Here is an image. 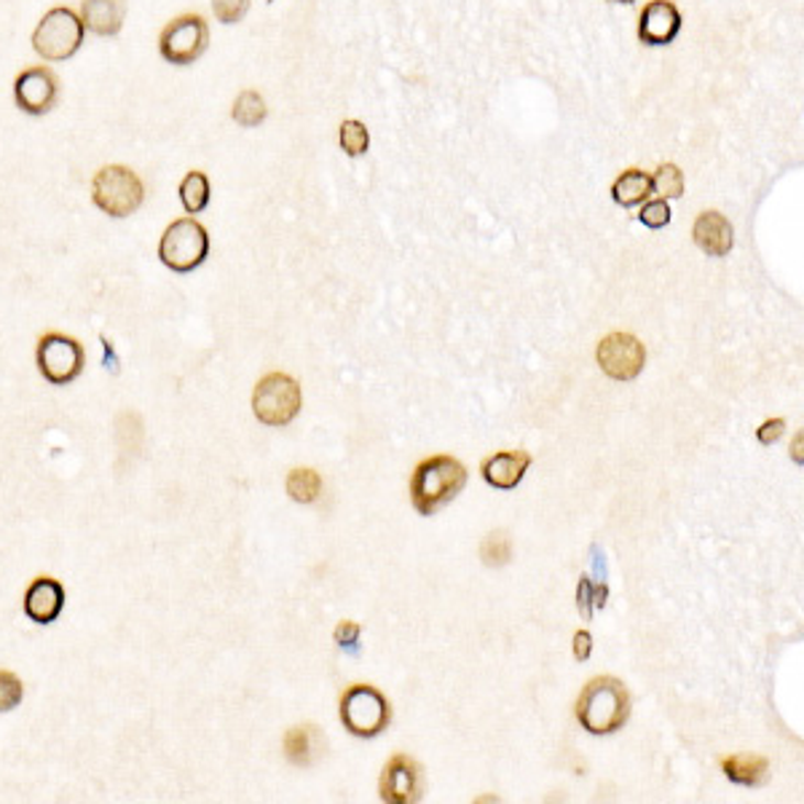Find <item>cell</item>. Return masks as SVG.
I'll list each match as a JSON object with an SVG mask.
<instances>
[{"instance_id": "obj_1", "label": "cell", "mask_w": 804, "mask_h": 804, "mask_svg": "<svg viewBox=\"0 0 804 804\" xmlns=\"http://www.w3.org/2000/svg\"><path fill=\"white\" fill-rule=\"evenodd\" d=\"M464 486H467V469L454 456H432L413 472L411 502L419 515H435L459 497Z\"/></svg>"}, {"instance_id": "obj_2", "label": "cell", "mask_w": 804, "mask_h": 804, "mask_svg": "<svg viewBox=\"0 0 804 804\" xmlns=\"http://www.w3.org/2000/svg\"><path fill=\"white\" fill-rule=\"evenodd\" d=\"M577 719L590 735H609L630 719V695L620 678L598 676L577 700Z\"/></svg>"}, {"instance_id": "obj_3", "label": "cell", "mask_w": 804, "mask_h": 804, "mask_svg": "<svg viewBox=\"0 0 804 804\" xmlns=\"http://www.w3.org/2000/svg\"><path fill=\"white\" fill-rule=\"evenodd\" d=\"M91 199L110 218H129L145 202V185L129 166L110 164L102 166L91 181Z\"/></svg>"}, {"instance_id": "obj_4", "label": "cell", "mask_w": 804, "mask_h": 804, "mask_svg": "<svg viewBox=\"0 0 804 804\" xmlns=\"http://www.w3.org/2000/svg\"><path fill=\"white\" fill-rule=\"evenodd\" d=\"M209 256V233L196 218H181L170 222L159 241V258L166 269L177 274L199 269Z\"/></svg>"}, {"instance_id": "obj_5", "label": "cell", "mask_w": 804, "mask_h": 804, "mask_svg": "<svg viewBox=\"0 0 804 804\" xmlns=\"http://www.w3.org/2000/svg\"><path fill=\"white\" fill-rule=\"evenodd\" d=\"M86 28L80 17L67 6H57L48 14H43L33 33V48L46 62H65L78 52L84 43Z\"/></svg>"}, {"instance_id": "obj_6", "label": "cell", "mask_w": 804, "mask_h": 804, "mask_svg": "<svg viewBox=\"0 0 804 804\" xmlns=\"http://www.w3.org/2000/svg\"><path fill=\"white\" fill-rule=\"evenodd\" d=\"M301 383L287 373H269L252 392V413L265 426H287L301 413Z\"/></svg>"}, {"instance_id": "obj_7", "label": "cell", "mask_w": 804, "mask_h": 804, "mask_svg": "<svg viewBox=\"0 0 804 804\" xmlns=\"http://www.w3.org/2000/svg\"><path fill=\"white\" fill-rule=\"evenodd\" d=\"M341 721L357 738H376L392 721V708L376 686L355 684L341 697Z\"/></svg>"}, {"instance_id": "obj_8", "label": "cell", "mask_w": 804, "mask_h": 804, "mask_svg": "<svg viewBox=\"0 0 804 804\" xmlns=\"http://www.w3.org/2000/svg\"><path fill=\"white\" fill-rule=\"evenodd\" d=\"M209 28L199 14H183L164 28L159 39L161 57L170 65H194L207 52Z\"/></svg>"}, {"instance_id": "obj_9", "label": "cell", "mask_w": 804, "mask_h": 804, "mask_svg": "<svg viewBox=\"0 0 804 804\" xmlns=\"http://www.w3.org/2000/svg\"><path fill=\"white\" fill-rule=\"evenodd\" d=\"M39 370L54 387L73 383L84 370V346L70 336L48 333L39 341Z\"/></svg>"}, {"instance_id": "obj_10", "label": "cell", "mask_w": 804, "mask_h": 804, "mask_svg": "<svg viewBox=\"0 0 804 804\" xmlns=\"http://www.w3.org/2000/svg\"><path fill=\"white\" fill-rule=\"evenodd\" d=\"M598 365L609 379L615 381H633L643 370L647 362V349L630 333H611L598 344Z\"/></svg>"}, {"instance_id": "obj_11", "label": "cell", "mask_w": 804, "mask_h": 804, "mask_svg": "<svg viewBox=\"0 0 804 804\" xmlns=\"http://www.w3.org/2000/svg\"><path fill=\"white\" fill-rule=\"evenodd\" d=\"M14 100L30 116L52 113L59 100V80L52 67L35 65L22 70L14 80Z\"/></svg>"}, {"instance_id": "obj_12", "label": "cell", "mask_w": 804, "mask_h": 804, "mask_svg": "<svg viewBox=\"0 0 804 804\" xmlns=\"http://www.w3.org/2000/svg\"><path fill=\"white\" fill-rule=\"evenodd\" d=\"M424 781L422 770L405 753L389 759L381 775V800L389 804H416L422 800Z\"/></svg>"}, {"instance_id": "obj_13", "label": "cell", "mask_w": 804, "mask_h": 804, "mask_svg": "<svg viewBox=\"0 0 804 804\" xmlns=\"http://www.w3.org/2000/svg\"><path fill=\"white\" fill-rule=\"evenodd\" d=\"M682 11L673 0H649L639 17V39L647 46H667L682 33Z\"/></svg>"}, {"instance_id": "obj_14", "label": "cell", "mask_w": 804, "mask_h": 804, "mask_svg": "<svg viewBox=\"0 0 804 804\" xmlns=\"http://www.w3.org/2000/svg\"><path fill=\"white\" fill-rule=\"evenodd\" d=\"M65 609V587L57 579L41 577L24 593V615L35 624L54 622Z\"/></svg>"}, {"instance_id": "obj_15", "label": "cell", "mask_w": 804, "mask_h": 804, "mask_svg": "<svg viewBox=\"0 0 804 804\" xmlns=\"http://www.w3.org/2000/svg\"><path fill=\"white\" fill-rule=\"evenodd\" d=\"M692 237H695V245L710 258L729 256V250H732L735 245L732 222L724 218L721 213H716V209H708V213L697 215Z\"/></svg>"}, {"instance_id": "obj_16", "label": "cell", "mask_w": 804, "mask_h": 804, "mask_svg": "<svg viewBox=\"0 0 804 804\" xmlns=\"http://www.w3.org/2000/svg\"><path fill=\"white\" fill-rule=\"evenodd\" d=\"M80 22L89 33L102 35H119L127 20V0H80Z\"/></svg>"}, {"instance_id": "obj_17", "label": "cell", "mask_w": 804, "mask_h": 804, "mask_svg": "<svg viewBox=\"0 0 804 804\" xmlns=\"http://www.w3.org/2000/svg\"><path fill=\"white\" fill-rule=\"evenodd\" d=\"M529 467L531 454H525V450H502V454H493L491 459L482 461V478H486L488 486L499 488V491H512L523 480Z\"/></svg>"}, {"instance_id": "obj_18", "label": "cell", "mask_w": 804, "mask_h": 804, "mask_svg": "<svg viewBox=\"0 0 804 804\" xmlns=\"http://www.w3.org/2000/svg\"><path fill=\"white\" fill-rule=\"evenodd\" d=\"M652 196V175L643 170H624L611 185V199L620 207H639Z\"/></svg>"}, {"instance_id": "obj_19", "label": "cell", "mask_w": 804, "mask_h": 804, "mask_svg": "<svg viewBox=\"0 0 804 804\" xmlns=\"http://www.w3.org/2000/svg\"><path fill=\"white\" fill-rule=\"evenodd\" d=\"M322 746V738L317 727H293L287 735H284V757L290 759L295 767H308L314 764Z\"/></svg>"}, {"instance_id": "obj_20", "label": "cell", "mask_w": 804, "mask_h": 804, "mask_svg": "<svg viewBox=\"0 0 804 804\" xmlns=\"http://www.w3.org/2000/svg\"><path fill=\"white\" fill-rule=\"evenodd\" d=\"M770 762L764 757H729L724 759V775L738 785H762Z\"/></svg>"}, {"instance_id": "obj_21", "label": "cell", "mask_w": 804, "mask_h": 804, "mask_svg": "<svg viewBox=\"0 0 804 804\" xmlns=\"http://www.w3.org/2000/svg\"><path fill=\"white\" fill-rule=\"evenodd\" d=\"M213 199V188H209V177L204 172L194 170L183 177L181 183V202L188 215H199Z\"/></svg>"}, {"instance_id": "obj_22", "label": "cell", "mask_w": 804, "mask_h": 804, "mask_svg": "<svg viewBox=\"0 0 804 804\" xmlns=\"http://www.w3.org/2000/svg\"><path fill=\"white\" fill-rule=\"evenodd\" d=\"M284 488H287V493L293 502L312 504V502H317L319 493H322V478L314 472V469H306V467L293 469V472L287 475Z\"/></svg>"}, {"instance_id": "obj_23", "label": "cell", "mask_w": 804, "mask_h": 804, "mask_svg": "<svg viewBox=\"0 0 804 804\" xmlns=\"http://www.w3.org/2000/svg\"><path fill=\"white\" fill-rule=\"evenodd\" d=\"M265 113H269V110H265L263 97L258 95L256 89H245V91H241V95L237 97V102H233V110H231L233 121H237L239 127H247V129L258 127V123H263L265 121Z\"/></svg>"}, {"instance_id": "obj_24", "label": "cell", "mask_w": 804, "mask_h": 804, "mask_svg": "<svg viewBox=\"0 0 804 804\" xmlns=\"http://www.w3.org/2000/svg\"><path fill=\"white\" fill-rule=\"evenodd\" d=\"M652 194H658L660 199H682L684 172L676 164H660L652 175Z\"/></svg>"}, {"instance_id": "obj_25", "label": "cell", "mask_w": 804, "mask_h": 804, "mask_svg": "<svg viewBox=\"0 0 804 804\" xmlns=\"http://www.w3.org/2000/svg\"><path fill=\"white\" fill-rule=\"evenodd\" d=\"M606 598H609V587H606V583H593L587 574L585 577H579L577 606H579V615H583L585 620H590L593 611L596 609H604Z\"/></svg>"}, {"instance_id": "obj_26", "label": "cell", "mask_w": 804, "mask_h": 804, "mask_svg": "<svg viewBox=\"0 0 804 804\" xmlns=\"http://www.w3.org/2000/svg\"><path fill=\"white\" fill-rule=\"evenodd\" d=\"M480 558L486 566H504L512 558V542L504 531H493L480 544Z\"/></svg>"}, {"instance_id": "obj_27", "label": "cell", "mask_w": 804, "mask_h": 804, "mask_svg": "<svg viewBox=\"0 0 804 804\" xmlns=\"http://www.w3.org/2000/svg\"><path fill=\"white\" fill-rule=\"evenodd\" d=\"M370 145V132L362 121L349 119L341 123V148L346 156H362Z\"/></svg>"}, {"instance_id": "obj_28", "label": "cell", "mask_w": 804, "mask_h": 804, "mask_svg": "<svg viewBox=\"0 0 804 804\" xmlns=\"http://www.w3.org/2000/svg\"><path fill=\"white\" fill-rule=\"evenodd\" d=\"M24 697V684L20 676L9 671H0V714H9Z\"/></svg>"}, {"instance_id": "obj_29", "label": "cell", "mask_w": 804, "mask_h": 804, "mask_svg": "<svg viewBox=\"0 0 804 804\" xmlns=\"http://www.w3.org/2000/svg\"><path fill=\"white\" fill-rule=\"evenodd\" d=\"M671 218H673V213H671V204H667V199H647L639 213V220L647 228H665L667 222H671Z\"/></svg>"}, {"instance_id": "obj_30", "label": "cell", "mask_w": 804, "mask_h": 804, "mask_svg": "<svg viewBox=\"0 0 804 804\" xmlns=\"http://www.w3.org/2000/svg\"><path fill=\"white\" fill-rule=\"evenodd\" d=\"M247 9H250V0H213L215 20L222 24H237L245 20Z\"/></svg>"}, {"instance_id": "obj_31", "label": "cell", "mask_w": 804, "mask_h": 804, "mask_svg": "<svg viewBox=\"0 0 804 804\" xmlns=\"http://www.w3.org/2000/svg\"><path fill=\"white\" fill-rule=\"evenodd\" d=\"M360 633H362L360 624L346 620V622H341L336 628V643L341 649H349V652L355 654L357 652V643H360Z\"/></svg>"}, {"instance_id": "obj_32", "label": "cell", "mask_w": 804, "mask_h": 804, "mask_svg": "<svg viewBox=\"0 0 804 804\" xmlns=\"http://www.w3.org/2000/svg\"><path fill=\"white\" fill-rule=\"evenodd\" d=\"M783 432H785L783 419H770V422H764L762 426H759L757 437H759V443H762V445H772V443L781 441Z\"/></svg>"}, {"instance_id": "obj_33", "label": "cell", "mask_w": 804, "mask_h": 804, "mask_svg": "<svg viewBox=\"0 0 804 804\" xmlns=\"http://www.w3.org/2000/svg\"><path fill=\"white\" fill-rule=\"evenodd\" d=\"M590 652H593V635L587 633V630H579V633L574 635V658H577L579 663H585V660H590Z\"/></svg>"}, {"instance_id": "obj_34", "label": "cell", "mask_w": 804, "mask_h": 804, "mask_svg": "<svg viewBox=\"0 0 804 804\" xmlns=\"http://www.w3.org/2000/svg\"><path fill=\"white\" fill-rule=\"evenodd\" d=\"M791 456H794L796 464H802V435H796V448L791 445Z\"/></svg>"}, {"instance_id": "obj_35", "label": "cell", "mask_w": 804, "mask_h": 804, "mask_svg": "<svg viewBox=\"0 0 804 804\" xmlns=\"http://www.w3.org/2000/svg\"><path fill=\"white\" fill-rule=\"evenodd\" d=\"M609 3H624V6H630V3H635V0H609Z\"/></svg>"}]
</instances>
